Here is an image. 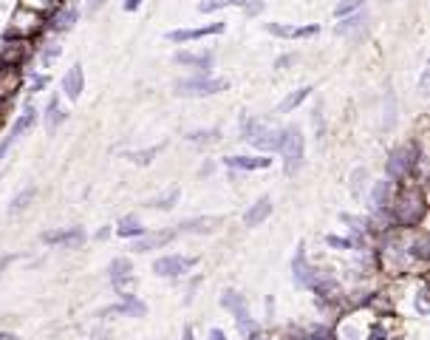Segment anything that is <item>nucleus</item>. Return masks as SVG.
Here are the masks:
<instances>
[{"mask_svg": "<svg viewBox=\"0 0 430 340\" xmlns=\"http://www.w3.org/2000/svg\"><path fill=\"white\" fill-rule=\"evenodd\" d=\"M430 258V238L424 227H396L374 241L377 272L385 281H405L410 276L422 278Z\"/></svg>", "mask_w": 430, "mask_h": 340, "instance_id": "f257e3e1", "label": "nucleus"}, {"mask_svg": "<svg viewBox=\"0 0 430 340\" xmlns=\"http://www.w3.org/2000/svg\"><path fill=\"white\" fill-rule=\"evenodd\" d=\"M391 216L396 222V227H422L427 219V193L424 184L408 179L402 184H396L394 201H391Z\"/></svg>", "mask_w": 430, "mask_h": 340, "instance_id": "f03ea898", "label": "nucleus"}, {"mask_svg": "<svg viewBox=\"0 0 430 340\" xmlns=\"http://www.w3.org/2000/svg\"><path fill=\"white\" fill-rule=\"evenodd\" d=\"M424 154L422 142L419 140H408V142H399L388 151V159H385V179H391L394 184H402L413 176V168L419 162V156Z\"/></svg>", "mask_w": 430, "mask_h": 340, "instance_id": "7ed1b4c3", "label": "nucleus"}, {"mask_svg": "<svg viewBox=\"0 0 430 340\" xmlns=\"http://www.w3.org/2000/svg\"><path fill=\"white\" fill-rule=\"evenodd\" d=\"M374 320H377V315L368 306L342 309L340 318H337V323H331L334 340H368Z\"/></svg>", "mask_w": 430, "mask_h": 340, "instance_id": "20e7f679", "label": "nucleus"}, {"mask_svg": "<svg viewBox=\"0 0 430 340\" xmlns=\"http://www.w3.org/2000/svg\"><path fill=\"white\" fill-rule=\"evenodd\" d=\"M280 162L286 176H298L303 162H306V136L298 125H286L283 128V142H280Z\"/></svg>", "mask_w": 430, "mask_h": 340, "instance_id": "39448f33", "label": "nucleus"}, {"mask_svg": "<svg viewBox=\"0 0 430 340\" xmlns=\"http://www.w3.org/2000/svg\"><path fill=\"white\" fill-rule=\"evenodd\" d=\"M176 97H187V100H207V97H219L230 88L227 77H212V74H193L179 80L176 86Z\"/></svg>", "mask_w": 430, "mask_h": 340, "instance_id": "423d86ee", "label": "nucleus"}, {"mask_svg": "<svg viewBox=\"0 0 430 340\" xmlns=\"http://www.w3.org/2000/svg\"><path fill=\"white\" fill-rule=\"evenodd\" d=\"M46 34V15L29 9V6H20L12 12L9 18V29H6V37H15V40H29L34 43L37 37Z\"/></svg>", "mask_w": 430, "mask_h": 340, "instance_id": "0eeeda50", "label": "nucleus"}, {"mask_svg": "<svg viewBox=\"0 0 430 340\" xmlns=\"http://www.w3.org/2000/svg\"><path fill=\"white\" fill-rule=\"evenodd\" d=\"M198 266V255H181V252H170V255H159L153 261V276L165 278V281H181Z\"/></svg>", "mask_w": 430, "mask_h": 340, "instance_id": "6e6552de", "label": "nucleus"}, {"mask_svg": "<svg viewBox=\"0 0 430 340\" xmlns=\"http://www.w3.org/2000/svg\"><path fill=\"white\" fill-rule=\"evenodd\" d=\"M37 119H40V111L32 105V102H26L23 105V111H20V116L15 119V125L4 133V140H0V162H4L6 156H9V151L18 145V140H20V136L23 133H29L34 125H37Z\"/></svg>", "mask_w": 430, "mask_h": 340, "instance_id": "1a4fd4ad", "label": "nucleus"}, {"mask_svg": "<svg viewBox=\"0 0 430 340\" xmlns=\"http://www.w3.org/2000/svg\"><path fill=\"white\" fill-rule=\"evenodd\" d=\"M108 281L113 287V292L122 298V295H130L136 292V276H133V261L127 255H116L111 264H108Z\"/></svg>", "mask_w": 430, "mask_h": 340, "instance_id": "9d476101", "label": "nucleus"}, {"mask_svg": "<svg viewBox=\"0 0 430 340\" xmlns=\"http://www.w3.org/2000/svg\"><path fill=\"white\" fill-rule=\"evenodd\" d=\"M148 312H151V306L141 301L136 292H130V295H122L116 304H111V306H102L99 312H97V318H148Z\"/></svg>", "mask_w": 430, "mask_h": 340, "instance_id": "9b49d317", "label": "nucleus"}, {"mask_svg": "<svg viewBox=\"0 0 430 340\" xmlns=\"http://www.w3.org/2000/svg\"><path fill=\"white\" fill-rule=\"evenodd\" d=\"M314 276H317V264H312V261H309L306 241H298L295 255H292V281H295V287H298V290H312Z\"/></svg>", "mask_w": 430, "mask_h": 340, "instance_id": "f8f14e48", "label": "nucleus"}, {"mask_svg": "<svg viewBox=\"0 0 430 340\" xmlns=\"http://www.w3.org/2000/svg\"><path fill=\"white\" fill-rule=\"evenodd\" d=\"M227 32V23L224 20H215V23H204V26H193V29H173L165 34L167 43H195V40H204V37H219Z\"/></svg>", "mask_w": 430, "mask_h": 340, "instance_id": "ddd939ff", "label": "nucleus"}, {"mask_svg": "<svg viewBox=\"0 0 430 340\" xmlns=\"http://www.w3.org/2000/svg\"><path fill=\"white\" fill-rule=\"evenodd\" d=\"M40 241L46 247H60V250H80L88 241V233L83 227H60V230H48L40 236Z\"/></svg>", "mask_w": 430, "mask_h": 340, "instance_id": "4468645a", "label": "nucleus"}, {"mask_svg": "<svg viewBox=\"0 0 430 340\" xmlns=\"http://www.w3.org/2000/svg\"><path fill=\"white\" fill-rule=\"evenodd\" d=\"M80 20V6L77 4H62L57 12L46 18V34H65L77 26Z\"/></svg>", "mask_w": 430, "mask_h": 340, "instance_id": "2eb2a0df", "label": "nucleus"}, {"mask_svg": "<svg viewBox=\"0 0 430 340\" xmlns=\"http://www.w3.org/2000/svg\"><path fill=\"white\" fill-rule=\"evenodd\" d=\"M272 156H266V154H255V156H249V154H238V156H224L221 159V165L230 170V173H255V170H269L272 168Z\"/></svg>", "mask_w": 430, "mask_h": 340, "instance_id": "dca6fc26", "label": "nucleus"}, {"mask_svg": "<svg viewBox=\"0 0 430 340\" xmlns=\"http://www.w3.org/2000/svg\"><path fill=\"white\" fill-rule=\"evenodd\" d=\"M26 86V72L15 65H4L0 72V102H15Z\"/></svg>", "mask_w": 430, "mask_h": 340, "instance_id": "f3484780", "label": "nucleus"}, {"mask_svg": "<svg viewBox=\"0 0 430 340\" xmlns=\"http://www.w3.org/2000/svg\"><path fill=\"white\" fill-rule=\"evenodd\" d=\"M263 29L272 34V37H280V40H312L320 34V26L317 23H306V26H292V23H263Z\"/></svg>", "mask_w": 430, "mask_h": 340, "instance_id": "a211bd4d", "label": "nucleus"}, {"mask_svg": "<svg viewBox=\"0 0 430 340\" xmlns=\"http://www.w3.org/2000/svg\"><path fill=\"white\" fill-rule=\"evenodd\" d=\"M173 62L181 65V68H193L195 74H212L215 54L212 51H176Z\"/></svg>", "mask_w": 430, "mask_h": 340, "instance_id": "6ab92c4d", "label": "nucleus"}, {"mask_svg": "<svg viewBox=\"0 0 430 340\" xmlns=\"http://www.w3.org/2000/svg\"><path fill=\"white\" fill-rule=\"evenodd\" d=\"M221 216H193V219H181L176 224V236H209L221 227Z\"/></svg>", "mask_w": 430, "mask_h": 340, "instance_id": "aec40b11", "label": "nucleus"}, {"mask_svg": "<svg viewBox=\"0 0 430 340\" xmlns=\"http://www.w3.org/2000/svg\"><path fill=\"white\" fill-rule=\"evenodd\" d=\"M173 241H176V230H156V233H145V236L133 238L130 250L139 252V255H148V252H153V250H165V247L173 244Z\"/></svg>", "mask_w": 430, "mask_h": 340, "instance_id": "412c9836", "label": "nucleus"}, {"mask_svg": "<svg viewBox=\"0 0 430 340\" xmlns=\"http://www.w3.org/2000/svg\"><path fill=\"white\" fill-rule=\"evenodd\" d=\"M368 204H371V210H388L391 208V201H394V193H396V184L391 179H374L368 184Z\"/></svg>", "mask_w": 430, "mask_h": 340, "instance_id": "4be33fe9", "label": "nucleus"}, {"mask_svg": "<svg viewBox=\"0 0 430 340\" xmlns=\"http://www.w3.org/2000/svg\"><path fill=\"white\" fill-rule=\"evenodd\" d=\"M83 91H85V68H83V62H74L62 74V97L68 102H77L83 97Z\"/></svg>", "mask_w": 430, "mask_h": 340, "instance_id": "5701e85b", "label": "nucleus"}, {"mask_svg": "<svg viewBox=\"0 0 430 340\" xmlns=\"http://www.w3.org/2000/svg\"><path fill=\"white\" fill-rule=\"evenodd\" d=\"M280 142H283V128H275L272 122L255 136V140L249 142L258 154H266V156H272V154H277L280 151Z\"/></svg>", "mask_w": 430, "mask_h": 340, "instance_id": "b1692460", "label": "nucleus"}, {"mask_svg": "<svg viewBox=\"0 0 430 340\" xmlns=\"http://www.w3.org/2000/svg\"><path fill=\"white\" fill-rule=\"evenodd\" d=\"M219 304L233 315V320H241V318H247V315H252L249 312V301H247V295L244 292H238L235 287H227L224 292H221V298H219Z\"/></svg>", "mask_w": 430, "mask_h": 340, "instance_id": "393cba45", "label": "nucleus"}, {"mask_svg": "<svg viewBox=\"0 0 430 340\" xmlns=\"http://www.w3.org/2000/svg\"><path fill=\"white\" fill-rule=\"evenodd\" d=\"M165 148H167V142L148 145V148H133V151H122V159L130 162V165H136V168H151V165L162 156Z\"/></svg>", "mask_w": 430, "mask_h": 340, "instance_id": "a878e982", "label": "nucleus"}, {"mask_svg": "<svg viewBox=\"0 0 430 340\" xmlns=\"http://www.w3.org/2000/svg\"><path fill=\"white\" fill-rule=\"evenodd\" d=\"M272 208H275V204H272V196H261L255 204H249V210L244 213V227H261L269 216H272Z\"/></svg>", "mask_w": 430, "mask_h": 340, "instance_id": "bb28decb", "label": "nucleus"}, {"mask_svg": "<svg viewBox=\"0 0 430 340\" xmlns=\"http://www.w3.org/2000/svg\"><path fill=\"white\" fill-rule=\"evenodd\" d=\"M68 119V111L62 108V100H60V94H54L48 102H46V111H43V125H46V130L48 133H54L62 122Z\"/></svg>", "mask_w": 430, "mask_h": 340, "instance_id": "cd10ccee", "label": "nucleus"}, {"mask_svg": "<svg viewBox=\"0 0 430 340\" xmlns=\"http://www.w3.org/2000/svg\"><path fill=\"white\" fill-rule=\"evenodd\" d=\"M312 91H314L312 86H300L298 91L286 94V97L280 100V105L275 108V114H280V116H286V114H295V111H298V108H300V105H303V102L312 97Z\"/></svg>", "mask_w": 430, "mask_h": 340, "instance_id": "c85d7f7f", "label": "nucleus"}, {"mask_svg": "<svg viewBox=\"0 0 430 340\" xmlns=\"http://www.w3.org/2000/svg\"><path fill=\"white\" fill-rule=\"evenodd\" d=\"M113 233L119 236V238H125V241H133V238H139V236H145L148 230L141 227V222H139V216H133V213H127V216H122L119 222H116V227H113Z\"/></svg>", "mask_w": 430, "mask_h": 340, "instance_id": "c756f323", "label": "nucleus"}, {"mask_svg": "<svg viewBox=\"0 0 430 340\" xmlns=\"http://www.w3.org/2000/svg\"><path fill=\"white\" fill-rule=\"evenodd\" d=\"M266 125H269V119L244 114V116H241V125H238V140H241V142H252Z\"/></svg>", "mask_w": 430, "mask_h": 340, "instance_id": "7c9ffc66", "label": "nucleus"}, {"mask_svg": "<svg viewBox=\"0 0 430 340\" xmlns=\"http://www.w3.org/2000/svg\"><path fill=\"white\" fill-rule=\"evenodd\" d=\"M221 136H224V130L215 125V128H198V130H190V133H184V140L190 142V145H215V142H221Z\"/></svg>", "mask_w": 430, "mask_h": 340, "instance_id": "2f4dec72", "label": "nucleus"}, {"mask_svg": "<svg viewBox=\"0 0 430 340\" xmlns=\"http://www.w3.org/2000/svg\"><path fill=\"white\" fill-rule=\"evenodd\" d=\"M366 23H368V15H366V9H363V12H356V15H348V18L337 20V26H334V34H340V37H348V34H354V32H360Z\"/></svg>", "mask_w": 430, "mask_h": 340, "instance_id": "473e14b6", "label": "nucleus"}, {"mask_svg": "<svg viewBox=\"0 0 430 340\" xmlns=\"http://www.w3.org/2000/svg\"><path fill=\"white\" fill-rule=\"evenodd\" d=\"M37 198V184H26L23 190H18L15 193V198L9 201V216H18V213H23L29 204Z\"/></svg>", "mask_w": 430, "mask_h": 340, "instance_id": "72a5a7b5", "label": "nucleus"}, {"mask_svg": "<svg viewBox=\"0 0 430 340\" xmlns=\"http://www.w3.org/2000/svg\"><path fill=\"white\" fill-rule=\"evenodd\" d=\"M34 54H37V60H40V62L48 68V65H51V62H54V60L62 54V46H60V40H57V37H46V40H43V43L34 48Z\"/></svg>", "mask_w": 430, "mask_h": 340, "instance_id": "f704fd0d", "label": "nucleus"}, {"mask_svg": "<svg viewBox=\"0 0 430 340\" xmlns=\"http://www.w3.org/2000/svg\"><path fill=\"white\" fill-rule=\"evenodd\" d=\"M368 184H371V176H368L366 168H354V170H351V176H348V190H351L354 198H363L366 190H368Z\"/></svg>", "mask_w": 430, "mask_h": 340, "instance_id": "c9c22d12", "label": "nucleus"}, {"mask_svg": "<svg viewBox=\"0 0 430 340\" xmlns=\"http://www.w3.org/2000/svg\"><path fill=\"white\" fill-rule=\"evenodd\" d=\"M179 198H181V190L179 187H170L167 193H162V196H156V198H151L145 208H151V210H162V213H170L176 204H179Z\"/></svg>", "mask_w": 430, "mask_h": 340, "instance_id": "e433bc0d", "label": "nucleus"}, {"mask_svg": "<svg viewBox=\"0 0 430 340\" xmlns=\"http://www.w3.org/2000/svg\"><path fill=\"white\" fill-rule=\"evenodd\" d=\"M326 247L334 250V252H366L351 236H337V233H328L326 236Z\"/></svg>", "mask_w": 430, "mask_h": 340, "instance_id": "4c0bfd02", "label": "nucleus"}, {"mask_svg": "<svg viewBox=\"0 0 430 340\" xmlns=\"http://www.w3.org/2000/svg\"><path fill=\"white\" fill-rule=\"evenodd\" d=\"M416 281H419V287H416V292H413V312H416L419 318H427V315H430V292H427L424 276L416 278Z\"/></svg>", "mask_w": 430, "mask_h": 340, "instance_id": "58836bf2", "label": "nucleus"}, {"mask_svg": "<svg viewBox=\"0 0 430 340\" xmlns=\"http://www.w3.org/2000/svg\"><path fill=\"white\" fill-rule=\"evenodd\" d=\"M247 4H249V0H201V4H198V12H201V15H212V12L233 9V6L244 9Z\"/></svg>", "mask_w": 430, "mask_h": 340, "instance_id": "ea45409f", "label": "nucleus"}, {"mask_svg": "<svg viewBox=\"0 0 430 340\" xmlns=\"http://www.w3.org/2000/svg\"><path fill=\"white\" fill-rule=\"evenodd\" d=\"M235 329H238L241 340H258V337L263 334V326H261V323H258L252 315H247V318L235 320Z\"/></svg>", "mask_w": 430, "mask_h": 340, "instance_id": "a19ab883", "label": "nucleus"}, {"mask_svg": "<svg viewBox=\"0 0 430 340\" xmlns=\"http://www.w3.org/2000/svg\"><path fill=\"white\" fill-rule=\"evenodd\" d=\"M396 125V97L391 91V86L385 88V108H382V128L391 130Z\"/></svg>", "mask_w": 430, "mask_h": 340, "instance_id": "79ce46f5", "label": "nucleus"}, {"mask_svg": "<svg viewBox=\"0 0 430 340\" xmlns=\"http://www.w3.org/2000/svg\"><path fill=\"white\" fill-rule=\"evenodd\" d=\"M65 4V0H20V6H29V9H34V12H40V15H51V12H57L60 6Z\"/></svg>", "mask_w": 430, "mask_h": 340, "instance_id": "37998d69", "label": "nucleus"}, {"mask_svg": "<svg viewBox=\"0 0 430 340\" xmlns=\"http://www.w3.org/2000/svg\"><path fill=\"white\" fill-rule=\"evenodd\" d=\"M366 9V0H340V4L334 6V18L342 20L348 15H356V12H363Z\"/></svg>", "mask_w": 430, "mask_h": 340, "instance_id": "c03bdc74", "label": "nucleus"}, {"mask_svg": "<svg viewBox=\"0 0 430 340\" xmlns=\"http://www.w3.org/2000/svg\"><path fill=\"white\" fill-rule=\"evenodd\" d=\"M26 80H29V94H40V91H46L48 88V83H51V77L48 74H40V72H26Z\"/></svg>", "mask_w": 430, "mask_h": 340, "instance_id": "a18cd8bd", "label": "nucleus"}, {"mask_svg": "<svg viewBox=\"0 0 430 340\" xmlns=\"http://www.w3.org/2000/svg\"><path fill=\"white\" fill-rule=\"evenodd\" d=\"M312 128H314V140H326V116L320 102L312 108Z\"/></svg>", "mask_w": 430, "mask_h": 340, "instance_id": "49530a36", "label": "nucleus"}, {"mask_svg": "<svg viewBox=\"0 0 430 340\" xmlns=\"http://www.w3.org/2000/svg\"><path fill=\"white\" fill-rule=\"evenodd\" d=\"M241 12H244L249 20H252V18H261V15L266 12V0H249V4H247Z\"/></svg>", "mask_w": 430, "mask_h": 340, "instance_id": "de8ad7c7", "label": "nucleus"}, {"mask_svg": "<svg viewBox=\"0 0 430 340\" xmlns=\"http://www.w3.org/2000/svg\"><path fill=\"white\" fill-rule=\"evenodd\" d=\"M298 54L295 51H289V54H280L277 60H275V68H277V72H286V68H292V65H298Z\"/></svg>", "mask_w": 430, "mask_h": 340, "instance_id": "09e8293b", "label": "nucleus"}, {"mask_svg": "<svg viewBox=\"0 0 430 340\" xmlns=\"http://www.w3.org/2000/svg\"><path fill=\"white\" fill-rule=\"evenodd\" d=\"M201 281H204V276H195L190 284H187V295H184V306H190L193 301H195V290L201 287Z\"/></svg>", "mask_w": 430, "mask_h": 340, "instance_id": "8fccbe9b", "label": "nucleus"}, {"mask_svg": "<svg viewBox=\"0 0 430 340\" xmlns=\"http://www.w3.org/2000/svg\"><path fill=\"white\" fill-rule=\"evenodd\" d=\"M18 258H20L18 252H6L4 258H0V278H4V276H6V269H9V266H12L15 261H18Z\"/></svg>", "mask_w": 430, "mask_h": 340, "instance_id": "3c124183", "label": "nucleus"}, {"mask_svg": "<svg viewBox=\"0 0 430 340\" xmlns=\"http://www.w3.org/2000/svg\"><path fill=\"white\" fill-rule=\"evenodd\" d=\"M215 168H219V165H215V159H204L201 168H198V176H201V179H209V176L215 173Z\"/></svg>", "mask_w": 430, "mask_h": 340, "instance_id": "603ef678", "label": "nucleus"}, {"mask_svg": "<svg viewBox=\"0 0 430 340\" xmlns=\"http://www.w3.org/2000/svg\"><path fill=\"white\" fill-rule=\"evenodd\" d=\"M207 340H230V334H227L224 329H219V326H212V329L207 332Z\"/></svg>", "mask_w": 430, "mask_h": 340, "instance_id": "864d4df0", "label": "nucleus"}, {"mask_svg": "<svg viewBox=\"0 0 430 340\" xmlns=\"http://www.w3.org/2000/svg\"><path fill=\"white\" fill-rule=\"evenodd\" d=\"M263 306H266V320L272 323V320H275V295H266Z\"/></svg>", "mask_w": 430, "mask_h": 340, "instance_id": "5fc2aeb1", "label": "nucleus"}, {"mask_svg": "<svg viewBox=\"0 0 430 340\" xmlns=\"http://www.w3.org/2000/svg\"><path fill=\"white\" fill-rule=\"evenodd\" d=\"M111 233H113V227H111V224H105V227H99V230H97L94 241H108V238H111Z\"/></svg>", "mask_w": 430, "mask_h": 340, "instance_id": "6e6d98bb", "label": "nucleus"}, {"mask_svg": "<svg viewBox=\"0 0 430 340\" xmlns=\"http://www.w3.org/2000/svg\"><path fill=\"white\" fill-rule=\"evenodd\" d=\"M105 4H108V0H88V6H85V12H88V15H97V12H99V9L105 6Z\"/></svg>", "mask_w": 430, "mask_h": 340, "instance_id": "4d7b16f0", "label": "nucleus"}, {"mask_svg": "<svg viewBox=\"0 0 430 340\" xmlns=\"http://www.w3.org/2000/svg\"><path fill=\"white\" fill-rule=\"evenodd\" d=\"M427 83H430V68H424V72H422V80H419V94H422V97L427 94Z\"/></svg>", "mask_w": 430, "mask_h": 340, "instance_id": "13d9d810", "label": "nucleus"}, {"mask_svg": "<svg viewBox=\"0 0 430 340\" xmlns=\"http://www.w3.org/2000/svg\"><path fill=\"white\" fill-rule=\"evenodd\" d=\"M122 9H125L127 15H130V12H139V9H141V0H125Z\"/></svg>", "mask_w": 430, "mask_h": 340, "instance_id": "bf43d9fd", "label": "nucleus"}, {"mask_svg": "<svg viewBox=\"0 0 430 340\" xmlns=\"http://www.w3.org/2000/svg\"><path fill=\"white\" fill-rule=\"evenodd\" d=\"M181 340H195V329H193V323H184V329H181Z\"/></svg>", "mask_w": 430, "mask_h": 340, "instance_id": "052dcab7", "label": "nucleus"}, {"mask_svg": "<svg viewBox=\"0 0 430 340\" xmlns=\"http://www.w3.org/2000/svg\"><path fill=\"white\" fill-rule=\"evenodd\" d=\"M0 340H18L15 332H6V329H0Z\"/></svg>", "mask_w": 430, "mask_h": 340, "instance_id": "680f3d73", "label": "nucleus"}, {"mask_svg": "<svg viewBox=\"0 0 430 340\" xmlns=\"http://www.w3.org/2000/svg\"><path fill=\"white\" fill-rule=\"evenodd\" d=\"M91 340H111L108 334H97V337H91Z\"/></svg>", "mask_w": 430, "mask_h": 340, "instance_id": "e2e57ef3", "label": "nucleus"}]
</instances>
